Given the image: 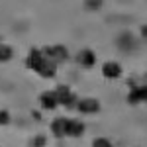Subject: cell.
Returning a JSON list of instances; mask_svg holds the SVG:
<instances>
[{"label":"cell","instance_id":"obj_10","mask_svg":"<svg viewBox=\"0 0 147 147\" xmlns=\"http://www.w3.org/2000/svg\"><path fill=\"white\" fill-rule=\"evenodd\" d=\"M77 61H79L80 67L90 69L92 65H94V61H96V57H94V53H92L90 49H82L79 55H77Z\"/></svg>","mask_w":147,"mask_h":147},{"label":"cell","instance_id":"obj_14","mask_svg":"<svg viewBox=\"0 0 147 147\" xmlns=\"http://www.w3.org/2000/svg\"><path fill=\"white\" fill-rule=\"evenodd\" d=\"M92 147H114L106 137H96L94 141H92Z\"/></svg>","mask_w":147,"mask_h":147},{"label":"cell","instance_id":"obj_1","mask_svg":"<svg viewBox=\"0 0 147 147\" xmlns=\"http://www.w3.org/2000/svg\"><path fill=\"white\" fill-rule=\"evenodd\" d=\"M43 55H45V59H49L51 63H61V61H65L69 57V53H67V49L63 45H49V47H45L43 49Z\"/></svg>","mask_w":147,"mask_h":147},{"label":"cell","instance_id":"obj_8","mask_svg":"<svg viewBox=\"0 0 147 147\" xmlns=\"http://www.w3.org/2000/svg\"><path fill=\"white\" fill-rule=\"evenodd\" d=\"M84 134V124L79 120H69L67 122V136L69 137H80Z\"/></svg>","mask_w":147,"mask_h":147},{"label":"cell","instance_id":"obj_11","mask_svg":"<svg viewBox=\"0 0 147 147\" xmlns=\"http://www.w3.org/2000/svg\"><path fill=\"white\" fill-rule=\"evenodd\" d=\"M118 45L122 47L124 51H129V49H134V47H136V39L131 37V34H127V32H125V34H122L120 37H118Z\"/></svg>","mask_w":147,"mask_h":147},{"label":"cell","instance_id":"obj_17","mask_svg":"<svg viewBox=\"0 0 147 147\" xmlns=\"http://www.w3.org/2000/svg\"><path fill=\"white\" fill-rule=\"evenodd\" d=\"M10 122V114L8 112H0V124H8Z\"/></svg>","mask_w":147,"mask_h":147},{"label":"cell","instance_id":"obj_13","mask_svg":"<svg viewBox=\"0 0 147 147\" xmlns=\"http://www.w3.org/2000/svg\"><path fill=\"white\" fill-rule=\"evenodd\" d=\"M12 55H14V51H12L10 45H0V63H6V61H10Z\"/></svg>","mask_w":147,"mask_h":147},{"label":"cell","instance_id":"obj_3","mask_svg":"<svg viewBox=\"0 0 147 147\" xmlns=\"http://www.w3.org/2000/svg\"><path fill=\"white\" fill-rule=\"evenodd\" d=\"M77 108H79V112H82V114H96L100 110V102L96 100V98H82V100L77 104Z\"/></svg>","mask_w":147,"mask_h":147},{"label":"cell","instance_id":"obj_5","mask_svg":"<svg viewBox=\"0 0 147 147\" xmlns=\"http://www.w3.org/2000/svg\"><path fill=\"white\" fill-rule=\"evenodd\" d=\"M127 102L129 104H137V102H147V86H134L129 94H127Z\"/></svg>","mask_w":147,"mask_h":147},{"label":"cell","instance_id":"obj_12","mask_svg":"<svg viewBox=\"0 0 147 147\" xmlns=\"http://www.w3.org/2000/svg\"><path fill=\"white\" fill-rule=\"evenodd\" d=\"M57 73V65L55 63H51L49 59H45V63H43V67L39 69V75L41 77H45V79H53Z\"/></svg>","mask_w":147,"mask_h":147},{"label":"cell","instance_id":"obj_4","mask_svg":"<svg viewBox=\"0 0 147 147\" xmlns=\"http://www.w3.org/2000/svg\"><path fill=\"white\" fill-rule=\"evenodd\" d=\"M43 63H45V55H43V51L32 49V51H30V57H28V67L39 73V69L43 67Z\"/></svg>","mask_w":147,"mask_h":147},{"label":"cell","instance_id":"obj_9","mask_svg":"<svg viewBox=\"0 0 147 147\" xmlns=\"http://www.w3.org/2000/svg\"><path fill=\"white\" fill-rule=\"evenodd\" d=\"M67 118H57L53 120V124H51V131H53V136L55 137H65L67 136Z\"/></svg>","mask_w":147,"mask_h":147},{"label":"cell","instance_id":"obj_2","mask_svg":"<svg viewBox=\"0 0 147 147\" xmlns=\"http://www.w3.org/2000/svg\"><path fill=\"white\" fill-rule=\"evenodd\" d=\"M57 102L59 104H63L65 108H71V106H75V94L69 90V86H65V84H61V86H57Z\"/></svg>","mask_w":147,"mask_h":147},{"label":"cell","instance_id":"obj_6","mask_svg":"<svg viewBox=\"0 0 147 147\" xmlns=\"http://www.w3.org/2000/svg\"><path fill=\"white\" fill-rule=\"evenodd\" d=\"M39 102H41V106H43L45 110H53V108H57V106H59L55 90H45L41 96H39Z\"/></svg>","mask_w":147,"mask_h":147},{"label":"cell","instance_id":"obj_7","mask_svg":"<svg viewBox=\"0 0 147 147\" xmlns=\"http://www.w3.org/2000/svg\"><path fill=\"white\" fill-rule=\"evenodd\" d=\"M102 75L106 79H118L122 75V67L118 63H114V61H108V63L102 65Z\"/></svg>","mask_w":147,"mask_h":147},{"label":"cell","instance_id":"obj_15","mask_svg":"<svg viewBox=\"0 0 147 147\" xmlns=\"http://www.w3.org/2000/svg\"><path fill=\"white\" fill-rule=\"evenodd\" d=\"M84 6H86L88 10H98L102 6V0H84Z\"/></svg>","mask_w":147,"mask_h":147},{"label":"cell","instance_id":"obj_18","mask_svg":"<svg viewBox=\"0 0 147 147\" xmlns=\"http://www.w3.org/2000/svg\"><path fill=\"white\" fill-rule=\"evenodd\" d=\"M141 34H143V37H147V26H143V28H141Z\"/></svg>","mask_w":147,"mask_h":147},{"label":"cell","instance_id":"obj_16","mask_svg":"<svg viewBox=\"0 0 147 147\" xmlns=\"http://www.w3.org/2000/svg\"><path fill=\"white\" fill-rule=\"evenodd\" d=\"M43 143H45V137L43 136L34 137V147H43Z\"/></svg>","mask_w":147,"mask_h":147}]
</instances>
